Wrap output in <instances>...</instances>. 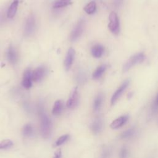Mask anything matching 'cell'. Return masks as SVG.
I'll list each match as a JSON object with an SVG mask.
<instances>
[{
  "instance_id": "1",
  "label": "cell",
  "mask_w": 158,
  "mask_h": 158,
  "mask_svg": "<svg viewBox=\"0 0 158 158\" xmlns=\"http://www.w3.org/2000/svg\"><path fill=\"white\" fill-rule=\"evenodd\" d=\"M40 117V130L42 136L44 138H48L51 132V122L48 115L44 113L43 109L39 110Z\"/></svg>"
},
{
  "instance_id": "2",
  "label": "cell",
  "mask_w": 158,
  "mask_h": 158,
  "mask_svg": "<svg viewBox=\"0 0 158 158\" xmlns=\"http://www.w3.org/2000/svg\"><path fill=\"white\" fill-rule=\"evenodd\" d=\"M146 59V56L143 52L136 53L131 56L123 65L122 70L123 72H126L131 69L135 65L143 62Z\"/></svg>"
},
{
  "instance_id": "3",
  "label": "cell",
  "mask_w": 158,
  "mask_h": 158,
  "mask_svg": "<svg viewBox=\"0 0 158 158\" xmlns=\"http://www.w3.org/2000/svg\"><path fill=\"white\" fill-rule=\"evenodd\" d=\"M109 19L108 27L110 31L114 35H118L120 31V22L118 15L115 12H112L109 15Z\"/></svg>"
},
{
  "instance_id": "4",
  "label": "cell",
  "mask_w": 158,
  "mask_h": 158,
  "mask_svg": "<svg viewBox=\"0 0 158 158\" xmlns=\"http://www.w3.org/2000/svg\"><path fill=\"white\" fill-rule=\"evenodd\" d=\"M129 83H130V80L127 79L116 89V91L114 93V94H112V96L111 97V99H110L111 105H114L117 102V101L120 98V97L122 96V93L125 91V90L128 86Z\"/></svg>"
},
{
  "instance_id": "5",
  "label": "cell",
  "mask_w": 158,
  "mask_h": 158,
  "mask_svg": "<svg viewBox=\"0 0 158 158\" xmlns=\"http://www.w3.org/2000/svg\"><path fill=\"white\" fill-rule=\"evenodd\" d=\"M85 27V21L84 20H80L77 24L75 25L74 28L71 32L70 34V40L72 41H76L78 38L80 37L81 34L83 33Z\"/></svg>"
},
{
  "instance_id": "6",
  "label": "cell",
  "mask_w": 158,
  "mask_h": 158,
  "mask_svg": "<svg viewBox=\"0 0 158 158\" xmlns=\"http://www.w3.org/2000/svg\"><path fill=\"white\" fill-rule=\"evenodd\" d=\"M46 68L44 66H40L32 71V80L35 82H39L43 80L46 74Z\"/></svg>"
},
{
  "instance_id": "7",
  "label": "cell",
  "mask_w": 158,
  "mask_h": 158,
  "mask_svg": "<svg viewBox=\"0 0 158 158\" xmlns=\"http://www.w3.org/2000/svg\"><path fill=\"white\" fill-rule=\"evenodd\" d=\"M35 28V19L33 14H30L26 21L25 26V33L27 36L31 35Z\"/></svg>"
},
{
  "instance_id": "8",
  "label": "cell",
  "mask_w": 158,
  "mask_h": 158,
  "mask_svg": "<svg viewBox=\"0 0 158 158\" xmlns=\"http://www.w3.org/2000/svg\"><path fill=\"white\" fill-rule=\"evenodd\" d=\"M79 96L77 88H75L73 91L72 92L67 102V107L69 109L75 108L78 103Z\"/></svg>"
},
{
  "instance_id": "9",
  "label": "cell",
  "mask_w": 158,
  "mask_h": 158,
  "mask_svg": "<svg viewBox=\"0 0 158 158\" xmlns=\"http://www.w3.org/2000/svg\"><path fill=\"white\" fill-rule=\"evenodd\" d=\"M32 70L27 69L24 72L22 85L25 89H29L32 86Z\"/></svg>"
},
{
  "instance_id": "10",
  "label": "cell",
  "mask_w": 158,
  "mask_h": 158,
  "mask_svg": "<svg viewBox=\"0 0 158 158\" xmlns=\"http://www.w3.org/2000/svg\"><path fill=\"white\" fill-rule=\"evenodd\" d=\"M75 50L70 48L69 49L65 60H64V66H65V69L67 71L69 70V69H70L73 60H74V57H75Z\"/></svg>"
},
{
  "instance_id": "11",
  "label": "cell",
  "mask_w": 158,
  "mask_h": 158,
  "mask_svg": "<svg viewBox=\"0 0 158 158\" xmlns=\"http://www.w3.org/2000/svg\"><path fill=\"white\" fill-rule=\"evenodd\" d=\"M102 128L103 120L102 118L100 117L96 118L91 125V129L92 131L95 134L99 133L102 131Z\"/></svg>"
},
{
  "instance_id": "12",
  "label": "cell",
  "mask_w": 158,
  "mask_h": 158,
  "mask_svg": "<svg viewBox=\"0 0 158 158\" xmlns=\"http://www.w3.org/2000/svg\"><path fill=\"white\" fill-rule=\"evenodd\" d=\"M128 119V117L127 115H122L115 120H114L110 124V128L112 129H117L121 127H122L123 125L125 124V123L127 122Z\"/></svg>"
},
{
  "instance_id": "13",
  "label": "cell",
  "mask_w": 158,
  "mask_h": 158,
  "mask_svg": "<svg viewBox=\"0 0 158 158\" xmlns=\"http://www.w3.org/2000/svg\"><path fill=\"white\" fill-rule=\"evenodd\" d=\"M6 56L8 60L12 64H15L18 60V55L17 53V51L12 46H10L6 52Z\"/></svg>"
},
{
  "instance_id": "14",
  "label": "cell",
  "mask_w": 158,
  "mask_h": 158,
  "mask_svg": "<svg viewBox=\"0 0 158 158\" xmlns=\"http://www.w3.org/2000/svg\"><path fill=\"white\" fill-rule=\"evenodd\" d=\"M91 51L93 57L96 58H99L104 54V48L103 46L98 44L92 47Z\"/></svg>"
},
{
  "instance_id": "15",
  "label": "cell",
  "mask_w": 158,
  "mask_h": 158,
  "mask_svg": "<svg viewBox=\"0 0 158 158\" xmlns=\"http://www.w3.org/2000/svg\"><path fill=\"white\" fill-rule=\"evenodd\" d=\"M107 68V65L106 64H102L99 65L93 72V78L94 80H98L100 78L103 73L105 72Z\"/></svg>"
},
{
  "instance_id": "16",
  "label": "cell",
  "mask_w": 158,
  "mask_h": 158,
  "mask_svg": "<svg viewBox=\"0 0 158 158\" xmlns=\"http://www.w3.org/2000/svg\"><path fill=\"white\" fill-rule=\"evenodd\" d=\"M103 101V94L99 93L94 99L93 103V109L95 112H98L100 110Z\"/></svg>"
},
{
  "instance_id": "17",
  "label": "cell",
  "mask_w": 158,
  "mask_h": 158,
  "mask_svg": "<svg viewBox=\"0 0 158 158\" xmlns=\"http://www.w3.org/2000/svg\"><path fill=\"white\" fill-rule=\"evenodd\" d=\"M18 4H19V1H14L13 2H12V4H10L8 11H7V16L8 18H13L17 12V7H18Z\"/></svg>"
},
{
  "instance_id": "18",
  "label": "cell",
  "mask_w": 158,
  "mask_h": 158,
  "mask_svg": "<svg viewBox=\"0 0 158 158\" xmlns=\"http://www.w3.org/2000/svg\"><path fill=\"white\" fill-rule=\"evenodd\" d=\"M63 110V103L60 100H57L55 102L52 108V113L54 115H58L61 114Z\"/></svg>"
},
{
  "instance_id": "19",
  "label": "cell",
  "mask_w": 158,
  "mask_h": 158,
  "mask_svg": "<svg viewBox=\"0 0 158 158\" xmlns=\"http://www.w3.org/2000/svg\"><path fill=\"white\" fill-rule=\"evenodd\" d=\"M96 10V2L93 1L89 2L84 7V10L88 14H94Z\"/></svg>"
},
{
  "instance_id": "20",
  "label": "cell",
  "mask_w": 158,
  "mask_h": 158,
  "mask_svg": "<svg viewBox=\"0 0 158 158\" xmlns=\"http://www.w3.org/2000/svg\"><path fill=\"white\" fill-rule=\"evenodd\" d=\"M22 133L25 136L27 137H29L32 136V135L33 134V126L30 124H26L22 129Z\"/></svg>"
},
{
  "instance_id": "21",
  "label": "cell",
  "mask_w": 158,
  "mask_h": 158,
  "mask_svg": "<svg viewBox=\"0 0 158 158\" xmlns=\"http://www.w3.org/2000/svg\"><path fill=\"white\" fill-rule=\"evenodd\" d=\"M71 3V0H56L53 4V7L55 9L61 8L68 6Z\"/></svg>"
},
{
  "instance_id": "22",
  "label": "cell",
  "mask_w": 158,
  "mask_h": 158,
  "mask_svg": "<svg viewBox=\"0 0 158 158\" xmlns=\"http://www.w3.org/2000/svg\"><path fill=\"white\" fill-rule=\"evenodd\" d=\"M135 133V129L134 128H130L121 133L120 138L123 139L131 138V136H133Z\"/></svg>"
},
{
  "instance_id": "23",
  "label": "cell",
  "mask_w": 158,
  "mask_h": 158,
  "mask_svg": "<svg viewBox=\"0 0 158 158\" xmlns=\"http://www.w3.org/2000/svg\"><path fill=\"white\" fill-rule=\"evenodd\" d=\"M13 146V142L10 139H4L0 142V149H7Z\"/></svg>"
},
{
  "instance_id": "24",
  "label": "cell",
  "mask_w": 158,
  "mask_h": 158,
  "mask_svg": "<svg viewBox=\"0 0 158 158\" xmlns=\"http://www.w3.org/2000/svg\"><path fill=\"white\" fill-rule=\"evenodd\" d=\"M69 135H64L61 136L60 137H59L58 138V139L54 143V147H57L60 146L61 144H62L64 143H65L69 138Z\"/></svg>"
},
{
  "instance_id": "25",
  "label": "cell",
  "mask_w": 158,
  "mask_h": 158,
  "mask_svg": "<svg viewBox=\"0 0 158 158\" xmlns=\"http://www.w3.org/2000/svg\"><path fill=\"white\" fill-rule=\"evenodd\" d=\"M77 80L78 82L80 83L85 82V80H86V75H85V74L83 72L80 71L78 73L77 75Z\"/></svg>"
},
{
  "instance_id": "26",
  "label": "cell",
  "mask_w": 158,
  "mask_h": 158,
  "mask_svg": "<svg viewBox=\"0 0 158 158\" xmlns=\"http://www.w3.org/2000/svg\"><path fill=\"white\" fill-rule=\"evenodd\" d=\"M110 155V150L108 148H105L104 149H103L101 156V158H109Z\"/></svg>"
},
{
  "instance_id": "27",
  "label": "cell",
  "mask_w": 158,
  "mask_h": 158,
  "mask_svg": "<svg viewBox=\"0 0 158 158\" xmlns=\"http://www.w3.org/2000/svg\"><path fill=\"white\" fill-rule=\"evenodd\" d=\"M128 156V151L126 148H122L119 152V158H127Z\"/></svg>"
},
{
  "instance_id": "28",
  "label": "cell",
  "mask_w": 158,
  "mask_h": 158,
  "mask_svg": "<svg viewBox=\"0 0 158 158\" xmlns=\"http://www.w3.org/2000/svg\"><path fill=\"white\" fill-rule=\"evenodd\" d=\"M123 2V0H114L113 1L114 6L116 7L117 8L120 7L122 5Z\"/></svg>"
},
{
  "instance_id": "29",
  "label": "cell",
  "mask_w": 158,
  "mask_h": 158,
  "mask_svg": "<svg viewBox=\"0 0 158 158\" xmlns=\"http://www.w3.org/2000/svg\"><path fill=\"white\" fill-rule=\"evenodd\" d=\"M61 156H62L61 150H60V149H59L58 151H57L55 152L54 158H61Z\"/></svg>"
},
{
  "instance_id": "30",
  "label": "cell",
  "mask_w": 158,
  "mask_h": 158,
  "mask_svg": "<svg viewBox=\"0 0 158 158\" xmlns=\"http://www.w3.org/2000/svg\"><path fill=\"white\" fill-rule=\"evenodd\" d=\"M155 104L156 106V107H158V94L156 98V101H155Z\"/></svg>"
},
{
  "instance_id": "31",
  "label": "cell",
  "mask_w": 158,
  "mask_h": 158,
  "mask_svg": "<svg viewBox=\"0 0 158 158\" xmlns=\"http://www.w3.org/2000/svg\"><path fill=\"white\" fill-rule=\"evenodd\" d=\"M14 1H19V0H14Z\"/></svg>"
}]
</instances>
